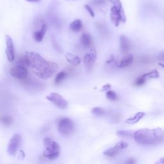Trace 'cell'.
I'll use <instances>...</instances> for the list:
<instances>
[{
    "mask_svg": "<svg viewBox=\"0 0 164 164\" xmlns=\"http://www.w3.org/2000/svg\"><path fill=\"white\" fill-rule=\"evenodd\" d=\"M25 56L27 66L31 67L33 73L41 79L48 80L50 78L59 68L56 63L46 60L37 52H26Z\"/></svg>",
    "mask_w": 164,
    "mask_h": 164,
    "instance_id": "cell-1",
    "label": "cell"
},
{
    "mask_svg": "<svg viewBox=\"0 0 164 164\" xmlns=\"http://www.w3.org/2000/svg\"><path fill=\"white\" fill-rule=\"evenodd\" d=\"M133 139L135 142L140 145H156L163 142L164 132L159 128L155 129L143 128L134 132Z\"/></svg>",
    "mask_w": 164,
    "mask_h": 164,
    "instance_id": "cell-2",
    "label": "cell"
},
{
    "mask_svg": "<svg viewBox=\"0 0 164 164\" xmlns=\"http://www.w3.org/2000/svg\"><path fill=\"white\" fill-rule=\"evenodd\" d=\"M58 130L63 136H68L72 134L74 130L73 121L67 117L61 119L58 124Z\"/></svg>",
    "mask_w": 164,
    "mask_h": 164,
    "instance_id": "cell-3",
    "label": "cell"
},
{
    "mask_svg": "<svg viewBox=\"0 0 164 164\" xmlns=\"http://www.w3.org/2000/svg\"><path fill=\"white\" fill-rule=\"evenodd\" d=\"M110 19L112 24L116 27H118L120 23H125L126 17L124 9L121 10L112 6L110 9Z\"/></svg>",
    "mask_w": 164,
    "mask_h": 164,
    "instance_id": "cell-4",
    "label": "cell"
},
{
    "mask_svg": "<svg viewBox=\"0 0 164 164\" xmlns=\"http://www.w3.org/2000/svg\"><path fill=\"white\" fill-rule=\"evenodd\" d=\"M46 99L59 109H65L68 106L67 101L60 94L56 92L50 93L46 96Z\"/></svg>",
    "mask_w": 164,
    "mask_h": 164,
    "instance_id": "cell-5",
    "label": "cell"
},
{
    "mask_svg": "<svg viewBox=\"0 0 164 164\" xmlns=\"http://www.w3.org/2000/svg\"><path fill=\"white\" fill-rule=\"evenodd\" d=\"M97 59V51L95 47H92L89 52L87 53L83 56V63L87 70L93 68Z\"/></svg>",
    "mask_w": 164,
    "mask_h": 164,
    "instance_id": "cell-6",
    "label": "cell"
},
{
    "mask_svg": "<svg viewBox=\"0 0 164 164\" xmlns=\"http://www.w3.org/2000/svg\"><path fill=\"white\" fill-rule=\"evenodd\" d=\"M9 73L10 75L19 80H26L28 72L26 67L16 65L10 69Z\"/></svg>",
    "mask_w": 164,
    "mask_h": 164,
    "instance_id": "cell-7",
    "label": "cell"
},
{
    "mask_svg": "<svg viewBox=\"0 0 164 164\" xmlns=\"http://www.w3.org/2000/svg\"><path fill=\"white\" fill-rule=\"evenodd\" d=\"M21 137L18 133L13 135L8 144V153L10 155H14L21 146Z\"/></svg>",
    "mask_w": 164,
    "mask_h": 164,
    "instance_id": "cell-8",
    "label": "cell"
},
{
    "mask_svg": "<svg viewBox=\"0 0 164 164\" xmlns=\"http://www.w3.org/2000/svg\"><path fill=\"white\" fill-rule=\"evenodd\" d=\"M5 42H6V54L7 59L9 62H13L15 59V53H14V47L12 39L8 35H5Z\"/></svg>",
    "mask_w": 164,
    "mask_h": 164,
    "instance_id": "cell-9",
    "label": "cell"
},
{
    "mask_svg": "<svg viewBox=\"0 0 164 164\" xmlns=\"http://www.w3.org/2000/svg\"><path fill=\"white\" fill-rule=\"evenodd\" d=\"M41 25L40 26V29L38 30L37 31H35L33 32V38L34 39L35 41H36L37 42H40L41 41H42L43 40L44 37V35L46 33L47 31V25L43 22V21H42L41 22Z\"/></svg>",
    "mask_w": 164,
    "mask_h": 164,
    "instance_id": "cell-10",
    "label": "cell"
},
{
    "mask_svg": "<svg viewBox=\"0 0 164 164\" xmlns=\"http://www.w3.org/2000/svg\"><path fill=\"white\" fill-rule=\"evenodd\" d=\"M133 56L131 53L124 55L119 60L116 62V65L119 68H125L130 66L133 61Z\"/></svg>",
    "mask_w": 164,
    "mask_h": 164,
    "instance_id": "cell-11",
    "label": "cell"
},
{
    "mask_svg": "<svg viewBox=\"0 0 164 164\" xmlns=\"http://www.w3.org/2000/svg\"><path fill=\"white\" fill-rule=\"evenodd\" d=\"M43 144L46 149L57 151H60V147L59 144L56 142L52 140L51 138L45 137L43 140Z\"/></svg>",
    "mask_w": 164,
    "mask_h": 164,
    "instance_id": "cell-12",
    "label": "cell"
},
{
    "mask_svg": "<svg viewBox=\"0 0 164 164\" xmlns=\"http://www.w3.org/2000/svg\"><path fill=\"white\" fill-rule=\"evenodd\" d=\"M120 47L121 52L123 54L128 53L130 49V41L124 35H121L120 37Z\"/></svg>",
    "mask_w": 164,
    "mask_h": 164,
    "instance_id": "cell-13",
    "label": "cell"
},
{
    "mask_svg": "<svg viewBox=\"0 0 164 164\" xmlns=\"http://www.w3.org/2000/svg\"><path fill=\"white\" fill-rule=\"evenodd\" d=\"M65 58H66V60L69 63H71V65L74 66H79L82 62V60L79 56L72 53H67L65 56Z\"/></svg>",
    "mask_w": 164,
    "mask_h": 164,
    "instance_id": "cell-14",
    "label": "cell"
},
{
    "mask_svg": "<svg viewBox=\"0 0 164 164\" xmlns=\"http://www.w3.org/2000/svg\"><path fill=\"white\" fill-rule=\"evenodd\" d=\"M80 42L83 48H89L90 47H91L93 40H92V38L90 34L87 33H83L81 35Z\"/></svg>",
    "mask_w": 164,
    "mask_h": 164,
    "instance_id": "cell-15",
    "label": "cell"
},
{
    "mask_svg": "<svg viewBox=\"0 0 164 164\" xmlns=\"http://www.w3.org/2000/svg\"><path fill=\"white\" fill-rule=\"evenodd\" d=\"M145 116V113L144 112H140L137 113L135 115L132 117H130L127 119L125 120V123L128 124H136L138 122L143 118Z\"/></svg>",
    "mask_w": 164,
    "mask_h": 164,
    "instance_id": "cell-16",
    "label": "cell"
},
{
    "mask_svg": "<svg viewBox=\"0 0 164 164\" xmlns=\"http://www.w3.org/2000/svg\"><path fill=\"white\" fill-rule=\"evenodd\" d=\"M70 29L73 32H78L82 30L83 28V23L82 21L79 19H76L74 20L73 22H71L70 24Z\"/></svg>",
    "mask_w": 164,
    "mask_h": 164,
    "instance_id": "cell-17",
    "label": "cell"
},
{
    "mask_svg": "<svg viewBox=\"0 0 164 164\" xmlns=\"http://www.w3.org/2000/svg\"><path fill=\"white\" fill-rule=\"evenodd\" d=\"M59 154H60V151L49 150V149H46L43 152L44 157L49 160H55L59 157Z\"/></svg>",
    "mask_w": 164,
    "mask_h": 164,
    "instance_id": "cell-18",
    "label": "cell"
},
{
    "mask_svg": "<svg viewBox=\"0 0 164 164\" xmlns=\"http://www.w3.org/2000/svg\"><path fill=\"white\" fill-rule=\"evenodd\" d=\"M120 150L116 148L115 146L110 147L104 152V154L106 156H109V157H113V156H115L117 154H119Z\"/></svg>",
    "mask_w": 164,
    "mask_h": 164,
    "instance_id": "cell-19",
    "label": "cell"
},
{
    "mask_svg": "<svg viewBox=\"0 0 164 164\" xmlns=\"http://www.w3.org/2000/svg\"><path fill=\"white\" fill-rule=\"evenodd\" d=\"M66 76H67V73L65 71H61V72L59 73L56 74L55 78V83L56 85L61 83L63 82V80L66 78Z\"/></svg>",
    "mask_w": 164,
    "mask_h": 164,
    "instance_id": "cell-20",
    "label": "cell"
},
{
    "mask_svg": "<svg viewBox=\"0 0 164 164\" xmlns=\"http://www.w3.org/2000/svg\"><path fill=\"white\" fill-rule=\"evenodd\" d=\"M143 76L144 78H146V79H149V78H153V79H155V78H158L160 77V74L158 73V71L156 69H154L150 72L144 74Z\"/></svg>",
    "mask_w": 164,
    "mask_h": 164,
    "instance_id": "cell-21",
    "label": "cell"
},
{
    "mask_svg": "<svg viewBox=\"0 0 164 164\" xmlns=\"http://www.w3.org/2000/svg\"><path fill=\"white\" fill-rule=\"evenodd\" d=\"M91 112L97 116H103L106 114L105 110L101 107H94L92 109Z\"/></svg>",
    "mask_w": 164,
    "mask_h": 164,
    "instance_id": "cell-22",
    "label": "cell"
},
{
    "mask_svg": "<svg viewBox=\"0 0 164 164\" xmlns=\"http://www.w3.org/2000/svg\"><path fill=\"white\" fill-rule=\"evenodd\" d=\"M134 133L130 131H125V130H120L117 132V135L118 136L123 138H128L133 136Z\"/></svg>",
    "mask_w": 164,
    "mask_h": 164,
    "instance_id": "cell-23",
    "label": "cell"
},
{
    "mask_svg": "<svg viewBox=\"0 0 164 164\" xmlns=\"http://www.w3.org/2000/svg\"><path fill=\"white\" fill-rule=\"evenodd\" d=\"M106 97H107L109 100H110L112 101H117V99H118L117 94L116 93L115 91H113V90H108L107 92H106Z\"/></svg>",
    "mask_w": 164,
    "mask_h": 164,
    "instance_id": "cell-24",
    "label": "cell"
},
{
    "mask_svg": "<svg viewBox=\"0 0 164 164\" xmlns=\"http://www.w3.org/2000/svg\"><path fill=\"white\" fill-rule=\"evenodd\" d=\"M147 81V79L146 78H144L143 76H140L139 78H137L136 80L135 81L134 85L136 87H140L142 86V85H144Z\"/></svg>",
    "mask_w": 164,
    "mask_h": 164,
    "instance_id": "cell-25",
    "label": "cell"
},
{
    "mask_svg": "<svg viewBox=\"0 0 164 164\" xmlns=\"http://www.w3.org/2000/svg\"><path fill=\"white\" fill-rule=\"evenodd\" d=\"M1 121L3 124H4L5 125H10L12 124V117L9 116H5L4 117H2L1 119Z\"/></svg>",
    "mask_w": 164,
    "mask_h": 164,
    "instance_id": "cell-26",
    "label": "cell"
},
{
    "mask_svg": "<svg viewBox=\"0 0 164 164\" xmlns=\"http://www.w3.org/2000/svg\"><path fill=\"white\" fill-rule=\"evenodd\" d=\"M128 146V144L125 141H120L119 142H117V143L115 145V147L116 148H117L118 149H119V150H122V149H124L126 148H127Z\"/></svg>",
    "mask_w": 164,
    "mask_h": 164,
    "instance_id": "cell-27",
    "label": "cell"
},
{
    "mask_svg": "<svg viewBox=\"0 0 164 164\" xmlns=\"http://www.w3.org/2000/svg\"><path fill=\"white\" fill-rule=\"evenodd\" d=\"M109 1L111 3L112 6H116L117 9L121 10L123 9V6L122 5V3H121L120 0H109Z\"/></svg>",
    "mask_w": 164,
    "mask_h": 164,
    "instance_id": "cell-28",
    "label": "cell"
},
{
    "mask_svg": "<svg viewBox=\"0 0 164 164\" xmlns=\"http://www.w3.org/2000/svg\"><path fill=\"white\" fill-rule=\"evenodd\" d=\"M107 2V0H92L91 3L94 5L100 6L105 4Z\"/></svg>",
    "mask_w": 164,
    "mask_h": 164,
    "instance_id": "cell-29",
    "label": "cell"
},
{
    "mask_svg": "<svg viewBox=\"0 0 164 164\" xmlns=\"http://www.w3.org/2000/svg\"><path fill=\"white\" fill-rule=\"evenodd\" d=\"M84 7H85V9H86V10L89 12V13L90 14V16L94 18L95 17V13H94V10H92V9L91 8V7L89 5H87V4L84 5Z\"/></svg>",
    "mask_w": 164,
    "mask_h": 164,
    "instance_id": "cell-30",
    "label": "cell"
},
{
    "mask_svg": "<svg viewBox=\"0 0 164 164\" xmlns=\"http://www.w3.org/2000/svg\"><path fill=\"white\" fill-rule=\"evenodd\" d=\"M125 164H136V160L134 158H130L126 161Z\"/></svg>",
    "mask_w": 164,
    "mask_h": 164,
    "instance_id": "cell-31",
    "label": "cell"
},
{
    "mask_svg": "<svg viewBox=\"0 0 164 164\" xmlns=\"http://www.w3.org/2000/svg\"><path fill=\"white\" fill-rule=\"evenodd\" d=\"M111 87H112V86H111L110 84H106V85H105L104 86L102 87L101 90L102 91H106V92H107L108 90H110V89H111Z\"/></svg>",
    "mask_w": 164,
    "mask_h": 164,
    "instance_id": "cell-32",
    "label": "cell"
},
{
    "mask_svg": "<svg viewBox=\"0 0 164 164\" xmlns=\"http://www.w3.org/2000/svg\"><path fill=\"white\" fill-rule=\"evenodd\" d=\"M113 60H114V56L113 55H110V58L107 60H106V64H109V63H111L113 61Z\"/></svg>",
    "mask_w": 164,
    "mask_h": 164,
    "instance_id": "cell-33",
    "label": "cell"
},
{
    "mask_svg": "<svg viewBox=\"0 0 164 164\" xmlns=\"http://www.w3.org/2000/svg\"><path fill=\"white\" fill-rule=\"evenodd\" d=\"M158 59L159 60H161L162 62H164V52H162L159 54Z\"/></svg>",
    "mask_w": 164,
    "mask_h": 164,
    "instance_id": "cell-34",
    "label": "cell"
},
{
    "mask_svg": "<svg viewBox=\"0 0 164 164\" xmlns=\"http://www.w3.org/2000/svg\"><path fill=\"white\" fill-rule=\"evenodd\" d=\"M154 164H164V158H161L159 161L156 162Z\"/></svg>",
    "mask_w": 164,
    "mask_h": 164,
    "instance_id": "cell-35",
    "label": "cell"
},
{
    "mask_svg": "<svg viewBox=\"0 0 164 164\" xmlns=\"http://www.w3.org/2000/svg\"><path fill=\"white\" fill-rule=\"evenodd\" d=\"M28 2H30V3H37L40 2V0H26Z\"/></svg>",
    "mask_w": 164,
    "mask_h": 164,
    "instance_id": "cell-36",
    "label": "cell"
},
{
    "mask_svg": "<svg viewBox=\"0 0 164 164\" xmlns=\"http://www.w3.org/2000/svg\"><path fill=\"white\" fill-rule=\"evenodd\" d=\"M158 65H159L160 66L162 67L163 68H164V65H163V63H158Z\"/></svg>",
    "mask_w": 164,
    "mask_h": 164,
    "instance_id": "cell-37",
    "label": "cell"
},
{
    "mask_svg": "<svg viewBox=\"0 0 164 164\" xmlns=\"http://www.w3.org/2000/svg\"><path fill=\"white\" fill-rule=\"evenodd\" d=\"M67 1H75V0H67Z\"/></svg>",
    "mask_w": 164,
    "mask_h": 164,
    "instance_id": "cell-38",
    "label": "cell"
}]
</instances>
